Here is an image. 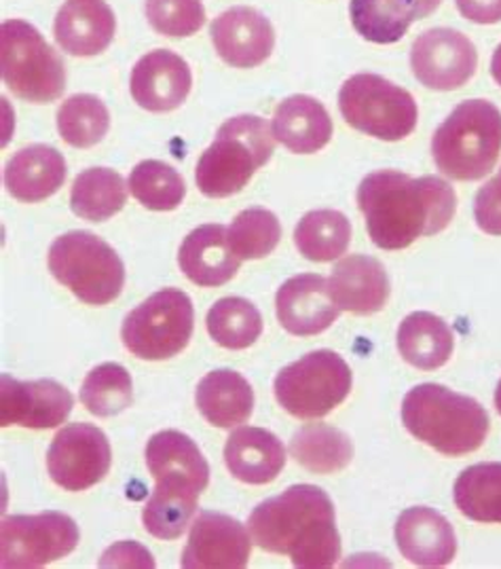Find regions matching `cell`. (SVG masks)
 <instances>
[{"label":"cell","mask_w":501,"mask_h":569,"mask_svg":"<svg viewBox=\"0 0 501 569\" xmlns=\"http://www.w3.org/2000/svg\"><path fill=\"white\" fill-rule=\"evenodd\" d=\"M358 208L374 246L402 250L423 236L444 231L458 212V196L438 176L411 178L398 170H381L360 182Z\"/></svg>","instance_id":"1"},{"label":"cell","mask_w":501,"mask_h":569,"mask_svg":"<svg viewBox=\"0 0 501 569\" xmlns=\"http://www.w3.org/2000/svg\"><path fill=\"white\" fill-rule=\"evenodd\" d=\"M248 531L257 547L288 555L299 569H328L341 559L334 506L315 485H292L282 496L259 503Z\"/></svg>","instance_id":"2"},{"label":"cell","mask_w":501,"mask_h":569,"mask_svg":"<svg viewBox=\"0 0 501 569\" xmlns=\"http://www.w3.org/2000/svg\"><path fill=\"white\" fill-rule=\"evenodd\" d=\"M402 423L417 440L449 458L479 451L491 428L479 400L438 383L417 386L404 396Z\"/></svg>","instance_id":"3"},{"label":"cell","mask_w":501,"mask_h":569,"mask_svg":"<svg viewBox=\"0 0 501 569\" xmlns=\"http://www.w3.org/2000/svg\"><path fill=\"white\" fill-rule=\"evenodd\" d=\"M275 151V136L257 114H240L220 126L217 140L197 161L196 180L206 198L240 193Z\"/></svg>","instance_id":"4"},{"label":"cell","mask_w":501,"mask_h":569,"mask_svg":"<svg viewBox=\"0 0 501 569\" xmlns=\"http://www.w3.org/2000/svg\"><path fill=\"white\" fill-rule=\"evenodd\" d=\"M501 153V112L487 100H468L438 128L432 154L438 170L451 180H480Z\"/></svg>","instance_id":"5"},{"label":"cell","mask_w":501,"mask_h":569,"mask_svg":"<svg viewBox=\"0 0 501 569\" xmlns=\"http://www.w3.org/2000/svg\"><path fill=\"white\" fill-rule=\"evenodd\" d=\"M49 271L88 306H109L126 284L121 257L89 231H70L53 241L49 248Z\"/></svg>","instance_id":"6"},{"label":"cell","mask_w":501,"mask_h":569,"mask_svg":"<svg viewBox=\"0 0 501 569\" xmlns=\"http://www.w3.org/2000/svg\"><path fill=\"white\" fill-rule=\"evenodd\" d=\"M0 74L7 88L32 104L56 102L64 93L62 58L32 23L22 20L0 26Z\"/></svg>","instance_id":"7"},{"label":"cell","mask_w":501,"mask_h":569,"mask_svg":"<svg viewBox=\"0 0 501 569\" xmlns=\"http://www.w3.org/2000/svg\"><path fill=\"white\" fill-rule=\"evenodd\" d=\"M339 109L353 130L385 142L411 136L419 119L407 89L371 72L349 77L339 91Z\"/></svg>","instance_id":"8"},{"label":"cell","mask_w":501,"mask_h":569,"mask_svg":"<svg viewBox=\"0 0 501 569\" xmlns=\"http://www.w3.org/2000/svg\"><path fill=\"white\" fill-rule=\"evenodd\" d=\"M348 362L330 350L311 351L278 372L273 392L297 419H320L337 409L351 392Z\"/></svg>","instance_id":"9"},{"label":"cell","mask_w":501,"mask_h":569,"mask_svg":"<svg viewBox=\"0 0 501 569\" xmlns=\"http://www.w3.org/2000/svg\"><path fill=\"white\" fill-rule=\"evenodd\" d=\"M196 327L191 299L163 288L136 307L121 327L123 346L142 360H168L184 350Z\"/></svg>","instance_id":"10"},{"label":"cell","mask_w":501,"mask_h":569,"mask_svg":"<svg viewBox=\"0 0 501 569\" xmlns=\"http://www.w3.org/2000/svg\"><path fill=\"white\" fill-rule=\"evenodd\" d=\"M79 545V527L64 512L16 515L0 523V563L4 569L43 568Z\"/></svg>","instance_id":"11"},{"label":"cell","mask_w":501,"mask_h":569,"mask_svg":"<svg viewBox=\"0 0 501 569\" xmlns=\"http://www.w3.org/2000/svg\"><path fill=\"white\" fill-rule=\"evenodd\" d=\"M110 461L109 438L91 423H68L47 451L49 477L66 491H86L102 481Z\"/></svg>","instance_id":"12"},{"label":"cell","mask_w":501,"mask_h":569,"mask_svg":"<svg viewBox=\"0 0 501 569\" xmlns=\"http://www.w3.org/2000/svg\"><path fill=\"white\" fill-rule=\"evenodd\" d=\"M477 67V47L465 34L451 28L425 30L411 49L414 79L434 91L463 88L474 77Z\"/></svg>","instance_id":"13"},{"label":"cell","mask_w":501,"mask_h":569,"mask_svg":"<svg viewBox=\"0 0 501 569\" xmlns=\"http://www.w3.org/2000/svg\"><path fill=\"white\" fill-rule=\"evenodd\" d=\"M74 398L53 379L18 381L9 375L0 377V426H23L49 430L64 423Z\"/></svg>","instance_id":"14"},{"label":"cell","mask_w":501,"mask_h":569,"mask_svg":"<svg viewBox=\"0 0 501 569\" xmlns=\"http://www.w3.org/2000/svg\"><path fill=\"white\" fill-rule=\"evenodd\" d=\"M252 536L238 519L222 512H199L180 566L184 569H243L250 561Z\"/></svg>","instance_id":"15"},{"label":"cell","mask_w":501,"mask_h":569,"mask_svg":"<svg viewBox=\"0 0 501 569\" xmlns=\"http://www.w3.org/2000/svg\"><path fill=\"white\" fill-rule=\"evenodd\" d=\"M191 88V68L170 49H154L131 70V98L140 109L151 112H170L182 107Z\"/></svg>","instance_id":"16"},{"label":"cell","mask_w":501,"mask_h":569,"mask_svg":"<svg viewBox=\"0 0 501 569\" xmlns=\"http://www.w3.org/2000/svg\"><path fill=\"white\" fill-rule=\"evenodd\" d=\"M275 311L283 329L297 337L324 332L341 313L327 278L318 273H301L283 282L275 295Z\"/></svg>","instance_id":"17"},{"label":"cell","mask_w":501,"mask_h":569,"mask_svg":"<svg viewBox=\"0 0 501 569\" xmlns=\"http://www.w3.org/2000/svg\"><path fill=\"white\" fill-rule=\"evenodd\" d=\"M212 43L220 58L233 68H257L275 47L271 22L250 7H233L210 26Z\"/></svg>","instance_id":"18"},{"label":"cell","mask_w":501,"mask_h":569,"mask_svg":"<svg viewBox=\"0 0 501 569\" xmlns=\"http://www.w3.org/2000/svg\"><path fill=\"white\" fill-rule=\"evenodd\" d=\"M395 542L402 557L419 568H444L458 555L453 527L428 506H414L400 515Z\"/></svg>","instance_id":"19"},{"label":"cell","mask_w":501,"mask_h":569,"mask_svg":"<svg viewBox=\"0 0 501 569\" xmlns=\"http://www.w3.org/2000/svg\"><path fill=\"white\" fill-rule=\"evenodd\" d=\"M328 284L339 309L358 316L381 311L392 292L383 264L367 254H349L341 259L334 264Z\"/></svg>","instance_id":"20"},{"label":"cell","mask_w":501,"mask_h":569,"mask_svg":"<svg viewBox=\"0 0 501 569\" xmlns=\"http://www.w3.org/2000/svg\"><path fill=\"white\" fill-rule=\"evenodd\" d=\"M241 259L229 243V229L222 224H201L180 246V271L197 286L227 284L240 271Z\"/></svg>","instance_id":"21"},{"label":"cell","mask_w":501,"mask_h":569,"mask_svg":"<svg viewBox=\"0 0 501 569\" xmlns=\"http://www.w3.org/2000/svg\"><path fill=\"white\" fill-rule=\"evenodd\" d=\"M114 13L104 0H68L56 16V43L68 56L91 58L114 39Z\"/></svg>","instance_id":"22"},{"label":"cell","mask_w":501,"mask_h":569,"mask_svg":"<svg viewBox=\"0 0 501 569\" xmlns=\"http://www.w3.org/2000/svg\"><path fill=\"white\" fill-rule=\"evenodd\" d=\"M442 0H351L349 18L355 32L371 43H398L411 23L430 18Z\"/></svg>","instance_id":"23"},{"label":"cell","mask_w":501,"mask_h":569,"mask_svg":"<svg viewBox=\"0 0 501 569\" xmlns=\"http://www.w3.org/2000/svg\"><path fill=\"white\" fill-rule=\"evenodd\" d=\"M66 172L64 154L47 144H30L9 159L4 187L23 203H39L62 189Z\"/></svg>","instance_id":"24"},{"label":"cell","mask_w":501,"mask_h":569,"mask_svg":"<svg viewBox=\"0 0 501 569\" xmlns=\"http://www.w3.org/2000/svg\"><path fill=\"white\" fill-rule=\"evenodd\" d=\"M224 463L238 481L267 485L280 477L285 466V449L273 432L248 426L227 438Z\"/></svg>","instance_id":"25"},{"label":"cell","mask_w":501,"mask_h":569,"mask_svg":"<svg viewBox=\"0 0 501 569\" xmlns=\"http://www.w3.org/2000/svg\"><path fill=\"white\" fill-rule=\"evenodd\" d=\"M273 136L288 151L311 154L322 151L332 138V119L322 102L311 96H290L273 114Z\"/></svg>","instance_id":"26"},{"label":"cell","mask_w":501,"mask_h":569,"mask_svg":"<svg viewBox=\"0 0 501 569\" xmlns=\"http://www.w3.org/2000/svg\"><path fill=\"white\" fill-rule=\"evenodd\" d=\"M197 409L217 428H236L254 411V392L240 372H208L197 386Z\"/></svg>","instance_id":"27"},{"label":"cell","mask_w":501,"mask_h":569,"mask_svg":"<svg viewBox=\"0 0 501 569\" xmlns=\"http://www.w3.org/2000/svg\"><path fill=\"white\" fill-rule=\"evenodd\" d=\"M455 337L449 325L430 311H414L398 329L400 356L421 371H437L451 360Z\"/></svg>","instance_id":"28"},{"label":"cell","mask_w":501,"mask_h":569,"mask_svg":"<svg viewBox=\"0 0 501 569\" xmlns=\"http://www.w3.org/2000/svg\"><path fill=\"white\" fill-rule=\"evenodd\" d=\"M201 489L182 479H161L142 510V523L159 540H178L191 526Z\"/></svg>","instance_id":"29"},{"label":"cell","mask_w":501,"mask_h":569,"mask_svg":"<svg viewBox=\"0 0 501 569\" xmlns=\"http://www.w3.org/2000/svg\"><path fill=\"white\" fill-rule=\"evenodd\" d=\"M147 466L154 481L182 479L193 482L201 491L210 485V466L196 440L178 430H163L151 437L147 445Z\"/></svg>","instance_id":"30"},{"label":"cell","mask_w":501,"mask_h":569,"mask_svg":"<svg viewBox=\"0 0 501 569\" xmlns=\"http://www.w3.org/2000/svg\"><path fill=\"white\" fill-rule=\"evenodd\" d=\"M290 456L313 475H337L353 458V442L339 428L309 423L290 440Z\"/></svg>","instance_id":"31"},{"label":"cell","mask_w":501,"mask_h":569,"mask_svg":"<svg viewBox=\"0 0 501 569\" xmlns=\"http://www.w3.org/2000/svg\"><path fill=\"white\" fill-rule=\"evenodd\" d=\"M128 184L123 176L109 168H89L74 178L70 208L79 219L104 222L123 210Z\"/></svg>","instance_id":"32"},{"label":"cell","mask_w":501,"mask_h":569,"mask_svg":"<svg viewBox=\"0 0 501 569\" xmlns=\"http://www.w3.org/2000/svg\"><path fill=\"white\" fill-rule=\"evenodd\" d=\"M351 224L339 210H313L299 220L294 243L307 261L330 263L348 252Z\"/></svg>","instance_id":"33"},{"label":"cell","mask_w":501,"mask_h":569,"mask_svg":"<svg viewBox=\"0 0 501 569\" xmlns=\"http://www.w3.org/2000/svg\"><path fill=\"white\" fill-rule=\"evenodd\" d=\"M459 512L479 523L501 526V463H477L465 468L455 481Z\"/></svg>","instance_id":"34"},{"label":"cell","mask_w":501,"mask_h":569,"mask_svg":"<svg viewBox=\"0 0 501 569\" xmlns=\"http://www.w3.org/2000/svg\"><path fill=\"white\" fill-rule=\"evenodd\" d=\"M210 337L227 350L250 348L262 332L261 311L241 297L220 299L206 318Z\"/></svg>","instance_id":"35"},{"label":"cell","mask_w":501,"mask_h":569,"mask_svg":"<svg viewBox=\"0 0 501 569\" xmlns=\"http://www.w3.org/2000/svg\"><path fill=\"white\" fill-rule=\"evenodd\" d=\"M109 128L107 104L91 93L70 96L58 110V132L74 149L96 147L109 133Z\"/></svg>","instance_id":"36"},{"label":"cell","mask_w":501,"mask_h":569,"mask_svg":"<svg viewBox=\"0 0 501 569\" xmlns=\"http://www.w3.org/2000/svg\"><path fill=\"white\" fill-rule=\"evenodd\" d=\"M130 193L149 210L170 212L182 203L187 187L172 166L147 159L131 170Z\"/></svg>","instance_id":"37"},{"label":"cell","mask_w":501,"mask_h":569,"mask_svg":"<svg viewBox=\"0 0 501 569\" xmlns=\"http://www.w3.org/2000/svg\"><path fill=\"white\" fill-rule=\"evenodd\" d=\"M81 402L91 416L112 417L123 413L133 402L130 372L117 362H104L96 367L83 381Z\"/></svg>","instance_id":"38"},{"label":"cell","mask_w":501,"mask_h":569,"mask_svg":"<svg viewBox=\"0 0 501 569\" xmlns=\"http://www.w3.org/2000/svg\"><path fill=\"white\" fill-rule=\"evenodd\" d=\"M282 240V224L278 217L264 208H250L240 212L231 229L229 243L241 261H257L269 257Z\"/></svg>","instance_id":"39"},{"label":"cell","mask_w":501,"mask_h":569,"mask_svg":"<svg viewBox=\"0 0 501 569\" xmlns=\"http://www.w3.org/2000/svg\"><path fill=\"white\" fill-rule=\"evenodd\" d=\"M144 11L153 30L172 39L193 37L206 23L201 0H147Z\"/></svg>","instance_id":"40"},{"label":"cell","mask_w":501,"mask_h":569,"mask_svg":"<svg viewBox=\"0 0 501 569\" xmlns=\"http://www.w3.org/2000/svg\"><path fill=\"white\" fill-rule=\"evenodd\" d=\"M474 219L480 231L501 236V170L484 187H480L474 199Z\"/></svg>","instance_id":"41"},{"label":"cell","mask_w":501,"mask_h":569,"mask_svg":"<svg viewBox=\"0 0 501 569\" xmlns=\"http://www.w3.org/2000/svg\"><path fill=\"white\" fill-rule=\"evenodd\" d=\"M459 13L474 23L501 22V0H455Z\"/></svg>","instance_id":"42"},{"label":"cell","mask_w":501,"mask_h":569,"mask_svg":"<svg viewBox=\"0 0 501 569\" xmlns=\"http://www.w3.org/2000/svg\"><path fill=\"white\" fill-rule=\"evenodd\" d=\"M491 74H493L495 83L501 88V44L495 49V53H493V60H491Z\"/></svg>","instance_id":"43"},{"label":"cell","mask_w":501,"mask_h":569,"mask_svg":"<svg viewBox=\"0 0 501 569\" xmlns=\"http://www.w3.org/2000/svg\"><path fill=\"white\" fill-rule=\"evenodd\" d=\"M495 407H498V411H500L501 416V381L500 386H498V390H495Z\"/></svg>","instance_id":"44"}]
</instances>
